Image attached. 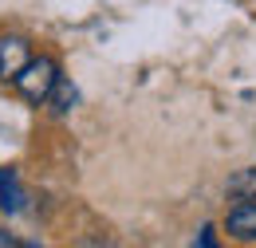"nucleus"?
<instances>
[{
    "label": "nucleus",
    "instance_id": "nucleus-1",
    "mask_svg": "<svg viewBox=\"0 0 256 248\" xmlns=\"http://www.w3.org/2000/svg\"><path fill=\"white\" fill-rule=\"evenodd\" d=\"M16 83V91L24 94L28 102H48L52 98V91H56V83H60V67H56V60L52 56H32V60L24 63V71L12 79Z\"/></svg>",
    "mask_w": 256,
    "mask_h": 248
},
{
    "label": "nucleus",
    "instance_id": "nucleus-2",
    "mask_svg": "<svg viewBox=\"0 0 256 248\" xmlns=\"http://www.w3.org/2000/svg\"><path fill=\"white\" fill-rule=\"evenodd\" d=\"M224 232L240 244H256V201H236L224 213Z\"/></svg>",
    "mask_w": 256,
    "mask_h": 248
},
{
    "label": "nucleus",
    "instance_id": "nucleus-3",
    "mask_svg": "<svg viewBox=\"0 0 256 248\" xmlns=\"http://www.w3.org/2000/svg\"><path fill=\"white\" fill-rule=\"evenodd\" d=\"M28 60H32L28 40H20V36H0V79H4V83L16 79Z\"/></svg>",
    "mask_w": 256,
    "mask_h": 248
},
{
    "label": "nucleus",
    "instance_id": "nucleus-4",
    "mask_svg": "<svg viewBox=\"0 0 256 248\" xmlns=\"http://www.w3.org/2000/svg\"><path fill=\"white\" fill-rule=\"evenodd\" d=\"M0 209L4 213H20L24 209V189L16 182V170H0Z\"/></svg>",
    "mask_w": 256,
    "mask_h": 248
},
{
    "label": "nucleus",
    "instance_id": "nucleus-5",
    "mask_svg": "<svg viewBox=\"0 0 256 248\" xmlns=\"http://www.w3.org/2000/svg\"><path fill=\"white\" fill-rule=\"evenodd\" d=\"M228 197L232 201H256V166H244V170H236L232 178H228Z\"/></svg>",
    "mask_w": 256,
    "mask_h": 248
},
{
    "label": "nucleus",
    "instance_id": "nucleus-6",
    "mask_svg": "<svg viewBox=\"0 0 256 248\" xmlns=\"http://www.w3.org/2000/svg\"><path fill=\"white\" fill-rule=\"evenodd\" d=\"M48 102H56V110H71V102H75V87L67 83L64 75H60V83H56V91H52Z\"/></svg>",
    "mask_w": 256,
    "mask_h": 248
},
{
    "label": "nucleus",
    "instance_id": "nucleus-7",
    "mask_svg": "<svg viewBox=\"0 0 256 248\" xmlns=\"http://www.w3.org/2000/svg\"><path fill=\"white\" fill-rule=\"evenodd\" d=\"M197 244H205V248H213V244H217V236H213V224H209V228H201V236H197Z\"/></svg>",
    "mask_w": 256,
    "mask_h": 248
},
{
    "label": "nucleus",
    "instance_id": "nucleus-8",
    "mask_svg": "<svg viewBox=\"0 0 256 248\" xmlns=\"http://www.w3.org/2000/svg\"><path fill=\"white\" fill-rule=\"evenodd\" d=\"M16 244V236H12V232H4V228H0V248H12Z\"/></svg>",
    "mask_w": 256,
    "mask_h": 248
}]
</instances>
